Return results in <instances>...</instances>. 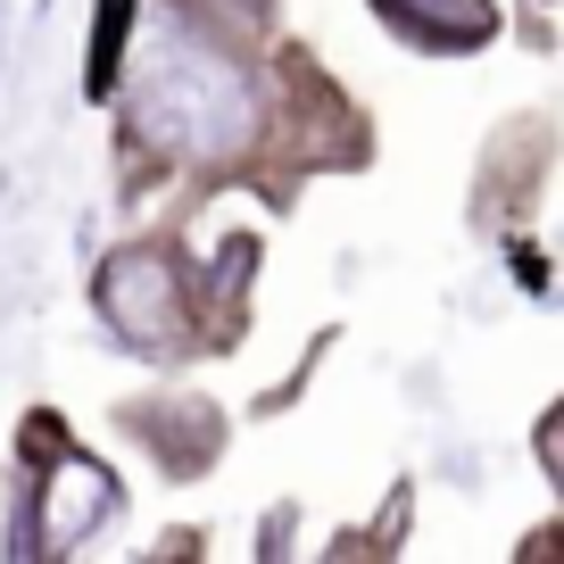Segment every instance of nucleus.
<instances>
[{
    "label": "nucleus",
    "instance_id": "obj_1",
    "mask_svg": "<svg viewBox=\"0 0 564 564\" xmlns=\"http://www.w3.org/2000/svg\"><path fill=\"white\" fill-rule=\"evenodd\" d=\"M117 192L141 199L159 175H199V183H258L291 199L274 159V67L265 51H241L232 34L199 25L183 0H159L141 34L124 42L117 67Z\"/></svg>",
    "mask_w": 564,
    "mask_h": 564
},
{
    "label": "nucleus",
    "instance_id": "obj_2",
    "mask_svg": "<svg viewBox=\"0 0 564 564\" xmlns=\"http://www.w3.org/2000/svg\"><path fill=\"white\" fill-rule=\"evenodd\" d=\"M117 514H124V481L108 457H91L75 441V423L58 406L18 415V523H9V556H75Z\"/></svg>",
    "mask_w": 564,
    "mask_h": 564
},
{
    "label": "nucleus",
    "instance_id": "obj_3",
    "mask_svg": "<svg viewBox=\"0 0 564 564\" xmlns=\"http://www.w3.org/2000/svg\"><path fill=\"white\" fill-rule=\"evenodd\" d=\"M91 316L141 366H192L199 357V258L175 232H133L91 265Z\"/></svg>",
    "mask_w": 564,
    "mask_h": 564
},
{
    "label": "nucleus",
    "instance_id": "obj_4",
    "mask_svg": "<svg viewBox=\"0 0 564 564\" xmlns=\"http://www.w3.org/2000/svg\"><path fill=\"white\" fill-rule=\"evenodd\" d=\"M117 432H133L166 481H199L232 441L225 406H216L208 390H141V399L117 406Z\"/></svg>",
    "mask_w": 564,
    "mask_h": 564
},
{
    "label": "nucleus",
    "instance_id": "obj_5",
    "mask_svg": "<svg viewBox=\"0 0 564 564\" xmlns=\"http://www.w3.org/2000/svg\"><path fill=\"white\" fill-rule=\"evenodd\" d=\"M547 159H556V124L547 117H523L490 141V159H481V199H474V225H523L531 199L547 183Z\"/></svg>",
    "mask_w": 564,
    "mask_h": 564
},
{
    "label": "nucleus",
    "instance_id": "obj_6",
    "mask_svg": "<svg viewBox=\"0 0 564 564\" xmlns=\"http://www.w3.org/2000/svg\"><path fill=\"white\" fill-rule=\"evenodd\" d=\"M373 18L406 42V51H441V58H465V51H490L498 42V0H366Z\"/></svg>",
    "mask_w": 564,
    "mask_h": 564
},
{
    "label": "nucleus",
    "instance_id": "obj_7",
    "mask_svg": "<svg viewBox=\"0 0 564 564\" xmlns=\"http://www.w3.org/2000/svg\"><path fill=\"white\" fill-rule=\"evenodd\" d=\"M258 232H225L216 241V258L199 265V357L216 349H241L249 333V282H258Z\"/></svg>",
    "mask_w": 564,
    "mask_h": 564
},
{
    "label": "nucleus",
    "instance_id": "obj_8",
    "mask_svg": "<svg viewBox=\"0 0 564 564\" xmlns=\"http://www.w3.org/2000/svg\"><path fill=\"white\" fill-rule=\"evenodd\" d=\"M133 9H141V0H100V9H91V51H84V100L91 108L117 91L124 42H133Z\"/></svg>",
    "mask_w": 564,
    "mask_h": 564
},
{
    "label": "nucleus",
    "instance_id": "obj_9",
    "mask_svg": "<svg viewBox=\"0 0 564 564\" xmlns=\"http://www.w3.org/2000/svg\"><path fill=\"white\" fill-rule=\"evenodd\" d=\"M199 25H216V34H232L241 51H265L274 42V0H183Z\"/></svg>",
    "mask_w": 564,
    "mask_h": 564
},
{
    "label": "nucleus",
    "instance_id": "obj_10",
    "mask_svg": "<svg viewBox=\"0 0 564 564\" xmlns=\"http://www.w3.org/2000/svg\"><path fill=\"white\" fill-rule=\"evenodd\" d=\"M540 9H547V0H540Z\"/></svg>",
    "mask_w": 564,
    "mask_h": 564
}]
</instances>
